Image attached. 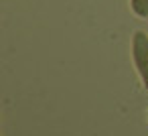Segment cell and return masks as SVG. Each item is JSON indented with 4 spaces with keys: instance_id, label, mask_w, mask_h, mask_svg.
<instances>
[{
    "instance_id": "7a4b0ae2",
    "label": "cell",
    "mask_w": 148,
    "mask_h": 136,
    "mask_svg": "<svg viewBox=\"0 0 148 136\" xmlns=\"http://www.w3.org/2000/svg\"><path fill=\"white\" fill-rule=\"evenodd\" d=\"M130 6L136 16L148 19V0H130Z\"/></svg>"
},
{
    "instance_id": "6da1fadb",
    "label": "cell",
    "mask_w": 148,
    "mask_h": 136,
    "mask_svg": "<svg viewBox=\"0 0 148 136\" xmlns=\"http://www.w3.org/2000/svg\"><path fill=\"white\" fill-rule=\"evenodd\" d=\"M132 59L144 87L148 89V35L144 31H136L132 37Z\"/></svg>"
}]
</instances>
